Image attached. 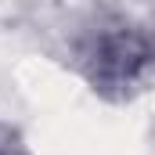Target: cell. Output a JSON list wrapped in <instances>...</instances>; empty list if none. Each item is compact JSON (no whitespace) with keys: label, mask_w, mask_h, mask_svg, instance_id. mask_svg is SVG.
I'll return each instance as SVG.
<instances>
[{"label":"cell","mask_w":155,"mask_h":155,"mask_svg":"<svg viewBox=\"0 0 155 155\" xmlns=\"http://www.w3.org/2000/svg\"><path fill=\"white\" fill-rule=\"evenodd\" d=\"M87 61H90V79L101 90H116L119 97L144 90V83L152 76L148 36L141 29H130V25H116V29L101 33L90 43Z\"/></svg>","instance_id":"1"}]
</instances>
